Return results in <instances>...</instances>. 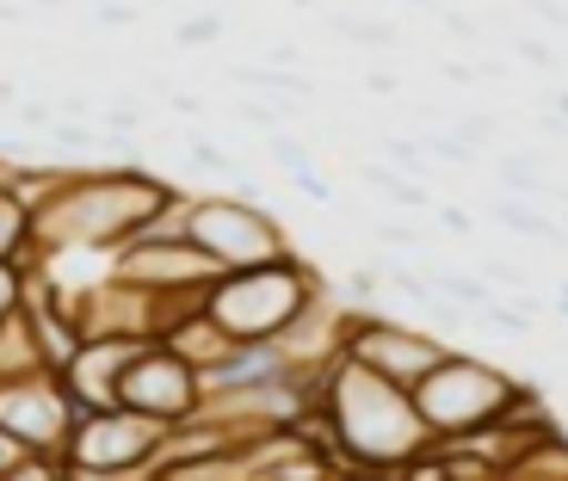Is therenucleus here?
Returning <instances> with one entry per match:
<instances>
[{"mask_svg": "<svg viewBox=\"0 0 568 481\" xmlns=\"http://www.w3.org/2000/svg\"><path fill=\"white\" fill-rule=\"evenodd\" d=\"M0 259H13V266H26V272L43 266L38 216H31V204H19L13 192H7V180H0Z\"/></svg>", "mask_w": 568, "mask_h": 481, "instance_id": "12", "label": "nucleus"}, {"mask_svg": "<svg viewBox=\"0 0 568 481\" xmlns=\"http://www.w3.org/2000/svg\"><path fill=\"white\" fill-rule=\"evenodd\" d=\"M495 167H500V180H507V192H519V198H550V180H544V161H538V155L500 149Z\"/></svg>", "mask_w": 568, "mask_h": 481, "instance_id": "17", "label": "nucleus"}, {"mask_svg": "<svg viewBox=\"0 0 568 481\" xmlns=\"http://www.w3.org/2000/svg\"><path fill=\"white\" fill-rule=\"evenodd\" d=\"M433 290H439L445 303H457V309H469V315L495 297V284H488V278H464V272H452V266L433 272Z\"/></svg>", "mask_w": 568, "mask_h": 481, "instance_id": "20", "label": "nucleus"}, {"mask_svg": "<svg viewBox=\"0 0 568 481\" xmlns=\"http://www.w3.org/2000/svg\"><path fill=\"white\" fill-rule=\"evenodd\" d=\"M185 235L199 240L216 266H266V259L297 254L284 223L266 211V198H247V192H192L185 204Z\"/></svg>", "mask_w": 568, "mask_h": 481, "instance_id": "6", "label": "nucleus"}, {"mask_svg": "<svg viewBox=\"0 0 568 481\" xmlns=\"http://www.w3.org/2000/svg\"><path fill=\"white\" fill-rule=\"evenodd\" d=\"M266 155L278 161V167L291 173V180L315 167V155H310V149H303V142H291V136H284V130H266Z\"/></svg>", "mask_w": 568, "mask_h": 481, "instance_id": "23", "label": "nucleus"}, {"mask_svg": "<svg viewBox=\"0 0 568 481\" xmlns=\"http://www.w3.org/2000/svg\"><path fill=\"white\" fill-rule=\"evenodd\" d=\"M341 352L358 358L365 370H377V377L414 389L426 370L452 352V340H439V334H426L414 321H389L377 309H341Z\"/></svg>", "mask_w": 568, "mask_h": 481, "instance_id": "7", "label": "nucleus"}, {"mask_svg": "<svg viewBox=\"0 0 568 481\" xmlns=\"http://www.w3.org/2000/svg\"><path fill=\"white\" fill-rule=\"evenodd\" d=\"M327 284L310 259L284 254L266 259V266H229L223 278L204 290V309L223 327L229 340H278L297 327V315L322 297Z\"/></svg>", "mask_w": 568, "mask_h": 481, "instance_id": "3", "label": "nucleus"}, {"mask_svg": "<svg viewBox=\"0 0 568 481\" xmlns=\"http://www.w3.org/2000/svg\"><path fill=\"white\" fill-rule=\"evenodd\" d=\"M105 266L118 278L142 284V290H204V284H216L229 272L192 235H130L124 247H112Z\"/></svg>", "mask_w": 568, "mask_h": 481, "instance_id": "10", "label": "nucleus"}, {"mask_svg": "<svg viewBox=\"0 0 568 481\" xmlns=\"http://www.w3.org/2000/svg\"><path fill=\"white\" fill-rule=\"evenodd\" d=\"M229 81L247 86V93H272V100H284V105L315 100V86L303 81V74H278V69H266V62H242V69H229Z\"/></svg>", "mask_w": 568, "mask_h": 481, "instance_id": "15", "label": "nucleus"}, {"mask_svg": "<svg viewBox=\"0 0 568 481\" xmlns=\"http://www.w3.org/2000/svg\"><path fill=\"white\" fill-rule=\"evenodd\" d=\"M136 334H87L81 346H74V358L62 365V382H69V396L81 401V408H112L118 401V377H124V365L136 358Z\"/></svg>", "mask_w": 568, "mask_h": 481, "instance_id": "11", "label": "nucleus"}, {"mask_svg": "<svg viewBox=\"0 0 568 481\" xmlns=\"http://www.w3.org/2000/svg\"><path fill=\"white\" fill-rule=\"evenodd\" d=\"M161 340H168V346H173V352H180V358H192V365H199V370H211L216 358H223L229 346H235V340H229V334H223V327L211 321V309H192V315H180V321H173L168 334H161Z\"/></svg>", "mask_w": 568, "mask_h": 481, "instance_id": "13", "label": "nucleus"}, {"mask_svg": "<svg viewBox=\"0 0 568 481\" xmlns=\"http://www.w3.org/2000/svg\"><path fill=\"white\" fill-rule=\"evenodd\" d=\"M365 185H371V192H384L389 204H408V211H433V198H426L420 185L402 180V173H396V167H384V161H371V167H365Z\"/></svg>", "mask_w": 568, "mask_h": 481, "instance_id": "19", "label": "nucleus"}, {"mask_svg": "<svg viewBox=\"0 0 568 481\" xmlns=\"http://www.w3.org/2000/svg\"><path fill=\"white\" fill-rule=\"evenodd\" d=\"M408 7H426V0H408Z\"/></svg>", "mask_w": 568, "mask_h": 481, "instance_id": "33", "label": "nucleus"}, {"mask_svg": "<svg viewBox=\"0 0 568 481\" xmlns=\"http://www.w3.org/2000/svg\"><path fill=\"white\" fill-rule=\"evenodd\" d=\"M26 370H43V352H38V340H31L26 315H13V321L0 327V382L26 377Z\"/></svg>", "mask_w": 568, "mask_h": 481, "instance_id": "16", "label": "nucleus"}, {"mask_svg": "<svg viewBox=\"0 0 568 481\" xmlns=\"http://www.w3.org/2000/svg\"><path fill=\"white\" fill-rule=\"evenodd\" d=\"M439 223L452 228V235H469V228H476V223H469V211H457V204H439Z\"/></svg>", "mask_w": 568, "mask_h": 481, "instance_id": "30", "label": "nucleus"}, {"mask_svg": "<svg viewBox=\"0 0 568 481\" xmlns=\"http://www.w3.org/2000/svg\"><path fill=\"white\" fill-rule=\"evenodd\" d=\"M13 457H19V444L7 439V432H0V481H7V469H13Z\"/></svg>", "mask_w": 568, "mask_h": 481, "instance_id": "31", "label": "nucleus"}, {"mask_svg": "<svg viewBox=\"0 0 568 481\" xmlns=\"http://www.w3.org/2000/svg\"><path fill=\"white\" fill-rule=\"evenodd\" d=\"M562 297H568V290H562Z\"/></svg>", "mask_w": 568, "mask_h": 481, "instance_id": "34", "label": "nucleus"}, {"mask_svg": "<svg viewBox=\"0 0 568 481\" xmlns=\"http://www.w3.org/2000/svg\"><path fill=\"white\" fill-rule=\"evenodd\" d=\"M513 389H519V377H507L500 365H483L476 352L452 346L439 365L414 382V408L433 426V439H457V432H476V426L495 420L513 401Z\"/></svg>", "mask_w": 568, "mask_h": 481, "instance_id": "4", "label": "nucleus"}, {"mask_svg": "<svg viewBox=\"0 0 568 481\" xmlns=\"http://www.w3.org/2000/svg\"><path fill=\"white\" fill-rule=\"evenodd\" d=\"M384 155L396 161L402 173H426V161H433L426 155V142H402V136H384Z\"/></svg>", "mask_w": 568, "mask_h": 481, "instance_id": "26", "label": "nucleus"}, {"mask_svg": "<svg viewBox=\"0 0 568 481\" xmlns=\"http://www.w3.org/2000/svg\"><path fill=\"white\" fill-rule=\"evenodd\" d=\"M118 401L136 413H155V420H192L204 401V370L192 358H180L168 340H142L136 358L118 377Z\"/></svg>", "mask_w": 568, "mask_h": 481, "instance_id": "9", "label": "nucleus"}, {"mask_svg": "<svg viewBox=\"0 0 568 481\" xmlns=\"http://www.w3.org/2000/svg\"><path fill=\"white\" fill-rule=\"evenodd\" d=\"M93 25L124 31V25H136V7H130V0H100V7H93Z\"/></svg>", "mask_w": 568, "mask_h": 481, "instance_id": "27", "label": "nucleus"}, {"mask_svg": "<svg viewBox=\"0 0 568 481\" xmlns=\"http://www.w3.org/2000/svg\"><path fill=\"white\" fill-rule=\"evenodd\" d=\"M519 57H526V62H538V69H556V50H550V43H538V38H526V43H519Z\"/></svg>", "mask_w": 568, "mask_h": 481, "instance_id": "29", "label": "nucleus"}, {"mask_svg": "<svg viewBox=\"0 0 568 481\" xmlns=\"http://www.w3.org/2000/svg\"><path fill=\"white\" fill-rule=\"evenodd\" d=\"M531 309H538L531 297H519V303H500V297H488L476 315H483V327H488V334H507V340H526V334H531Z\"/></svg>", "mask_w": 568, "mask_h": 481, "instance_id": "18", "label": "nucleus"}, {"mask_svg": "<svg viewBox=\"0 0 568 481\" xmlns=\"http://www.w3.org/2000/svg\"><path fill=\"white\" fill-rule=\"evenodd\" d=\"M377 240H389V247H402V254H420V247H426L420 228H408V223H384V228H377Z\"/></svg>", "mask_w": 568, "mask_h": 481, "instance_id": "28", "label": "nucleus"}, {"mask_svg": "<svg viewBox=\"0 0 568 481\" xmlns=\"http://www.w3.org/2000/svg\"><path fill=\"white\" fill-rule=\"evenodd\" d=\"M322 420L341 444V475L358 481H402V469L433 444V426L414 408V389L365 370L358 358H334Z\"/></svg>", "mask_w": 568, "mask_h": 481, "instance_id": "1", "label": "nucleus"}, {"mask_svg": "<svg viewBox=\"0 0 568 481\" xmlns=\"http://www.w3.org/2000/svg\"><path fill=\"white\" fill-rule=\"evenodd\" d=\"M223 38V19L216 13H185L180 25H173V43H180V50H199V43H216Z\"/></svg>", "mask_w": 568, "mask_h": 481, "instance_id": "24", "label": "nucleus"}, {"mask_svg": "<svg viewBox=\"0 0 568 481\" xmlns=\"http://www.w3.org/2000/svg\"><path fill=\"white\" fill-rule=\"evenodd\" d=\"M556 112H562V117H568V93H556Z\"/></svg>", "mask_w": 568, "mask_h": 481, "instance_id": "32", "label": "nucleus"}, {"mask_svg": "<svg viewBox=\"0 0 568 481\" xmlns=\"http://www.w3.org/2000/svg\"><path fill=\"white\" fill-rule=\"evenodd\" d=\"M100 124H105V136L130 142V136H142V130H149V112H142L136 100H112V105H100Z\"/></svg>", "mask_w": 568, "mask_h": 481, "instance_id": "21", "label": "nucleus"}, {"mask_svg": "<svg viewBox=\"0 0 568 481\" xmlns=\"http://www.w3.org/2000/svg\"><path fill=\"white\" fill-rule=\"evenodd\" d=\"M495 223L513 228V235H526V240H562V228L544 211V198H519V192H500L495 198Z\"/></svg>", "mask_w": 568, "mask_h": 481, "instance_id": "14", "label": "nucleus"}, {"mask_svg": "<svg viewBox=\"0 0 568 481\" xmlns=\"http://www.w3.org/2000/svg\"><path fill=\"white\" fill-rule=\"evenodd\" d=\"M168 198H173V185L161 173L136 167V161L105 167V173L62 167L57 192L31 211L38 216V247H43V259L50 254H105L112 259V247H124Z\"/></svg>", "mask_w": 568, "mask_h": 481, "instance_id": "2", "label": "nucleus"}, {"mask_svg": "<svg viewBox=\"0 0 568 481\" xmlns=\"http://www.w3.org/2000/svg\"><path fill=\"white\" fill-rule=\"evenodd\" d=\"M168 420L136 413L124 401L112 408H81L69 432V481H149V457H155Z\"/></svg>", "mask_w": 568, "mask_h": 481, "instance_id": "5", "label": "nucleus"}, {"mask_svg": "<svg viewBox=\"0 0 568 481\" xmlns=\"http://www.w3.org/2000/svg\"><path fill=\"white\" fill-rule=\"evenodd\" d=\"M19 297H26V266H13V259H0V327L19 315Z\"/></svg>", "mask_w": 568, "mask_h": 481, "instance_id": "25", "label": "nucleus"}, {"mask_svg": "<svg viewBox=\"0 0 568 481\" xmlns=\"http://www.w3.org/2000/svg\"><path fill=\"white\" fill-rule=\"evenodd\" d=\"M81 420V401L69 396L62 370H26V377L0 382V432L19 444V451H69V432Z\"/></svg>", "mask_w": 568, "mask_h": 481, "instance_id": "8", "label": "nucleus"}, {"mask_svg": "<svg viewBox=\"0 0 568 481\" xmlns=\"http://www.w3.org/2000/svg\"><path fill=\"white\" fill-rule=\"evenodd\" d=\"M334 38L358 43V50H396V31L377 25V19H334Z\"/></svg>", "mask_w": 568, "mask_h": 481, "instance_id": "22", "label": "nucleus"}]
</instances>
